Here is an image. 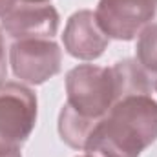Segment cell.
Segmentation results:
<instances>
[{"instance_id":"1","label":"cell","mask_w":157,"mask_h":157,"mask_svg":"<svg viewBox=\"0 0 157 157\" xmlns=\"http://www.w3.org/2000/svg\"><path fill=\"white\" fill-rule=\"evenodd\" d=\"M155 141L157 101L150 93H141L113 102L93 128L84 150L93 157H139Z\"/></svg>"},{"instance_id":"2","label":"cell","mask_w":157,"mask_h":157,"mask_svg":"<svg viewBox=\"0 0 157 157\" xmlns=\"http://www.w3.org/2000/svg\"><path fill=\"white\" fill-rule=\"evenodd\" d=\"M66 104L80 117L99 122L117 101L112 68L78 64L66 75Z\"/></svg>"},{"instance_id":"3","label":"cell","mask_w":157,"mask_h":157,"mask_svg":"<svg viewBox=\"0 0 157 157\" xmlns=\"http://www.w3.org/2000/svg\"><path fill=\"white\" fill-rule=\"evenodd\" d=\"M37 122V95L20 82L0 84V148H20Z\"/></svg>"},{"instance_id":"4","label":"cell","mask_w":157,"mask_h":157,"mask_svg":"<svg viewBox=\"0 0 157 157\" xmlns=\"http://www.w3.org/2000/svg\"><path fill=\"white\" fill-rule=\"evenodd\" d=\"M15 77L26 84H42L60 71L62 49L53 39L15 40L9 49Z\"/></svg>"},{"instance_id":"5","label":"cell","mask_w":157,"mask_h":157,"mask_svg":"<svg viewBox=\"0 0 157 157\" xmlns=\"http://www.w3.org/2000/svg\"><path fill=\"white\" fill-rule=\"evenodd\" d=\"M157 0H99L95 17L108 39H135L155 17Z\"/></svg>"},{"instance_id":"6","label":"cell","mask_w":157,"mask_h":157,"mask_svg":"<svg viewBox=\"0 0 157 157\" xmlns=\"http://www.w3.org/2000/svg\"><path fill=\"white\" fill-rule=\"evenodd\" d=\"M59 20V11L49 2L17 0L0 13V26L13 40L53 39Z\"/></svg>"},{"instance_id":"7","label":"cell","mask_w":157,"mask_h":157,"mask_svg":"<svg viewBox=\"0 0 157 157\" xmlns=\"http://www.w3.org/2000/svg\"><path fill=\"white\" fill-rule=\"evenodd\" d=\"M108 35L97 22V17L90 9H80L68 18L62 33L64 49L80 60H95L108 48Z\"/></svg>"},{"instance_id":"8","label":"cell","mask_w":157,"mask_h":157,"mask_svg":"<svg viewBox=\"0 0 157 157\" xmlns=\"http://www.w3.org/2000/svg\"><path fill=\"white\" fill-rule=\"evenodd\" d=\"M135 60L141 64V68L152 77H157V22L148 24L137 39L135 46Z\"/></svg>"},{"instance_id":"9","label":"cell","mask_w":157,"mask_h":157,"mask_svg":"<svg viewBox=\"0 0 157 157\" xmlns=\"http://www.w3.org/2000/svg\"><path fill=\"white\" fill-rule=\"evenodd\" d=\"M7 73V64H6V44H4V29L0 28V84L4 82Z\"/></svg>"},{"instance_id":"10","label":"cell","mask_w":157,"mask_h":157,"mask_svg":"<svg viewBox=\"0 0 157 157\" xmlns=\"http://www.w3.org/2000/svg\"><path fill=\"white\" fill-rule=\"evenodd\" d=\"M0 157H22L20 148H0Z\"/></svg>"},{"instance_id":"11","label":"cell","mask_w":157,"mask_h":157,"mask_svg":"<svg viewBox=\"0 0 157 157\" xmlns=\"http://www.w3.org/2000/svg\"><path fill=\"white\" fill-rule=\"evenodd\" d=\"M13 2H17V0H0V13H2L4 9H7Z\"/></svg>"},{"instance_id":"12","label":"cell","mask_w":157,"mask_h":157,"mask_svg":"<svg viewBox=\"0 0 157 157\" xmlns=\"http://www.w3.org/2000/svg\"><path fill=\"white\" fill-rule=\"evenodd\" d=\"M154 90H155V91H157V77L154 78Z\"/></svg>"},{"instance_id":"13","label":"cell","mask_w":157,"mask_h":157,"mask_svg":"<svg viewBox=\"0 0 157 157\" xmlns=\"http://www.w3.org/2000/svg\"><path fill=\"white\" fill-rule=\"evenodd\" d=\"M78 157H93V155H88V154H86V155H78Z\"/></svg>"}]
</instances>
